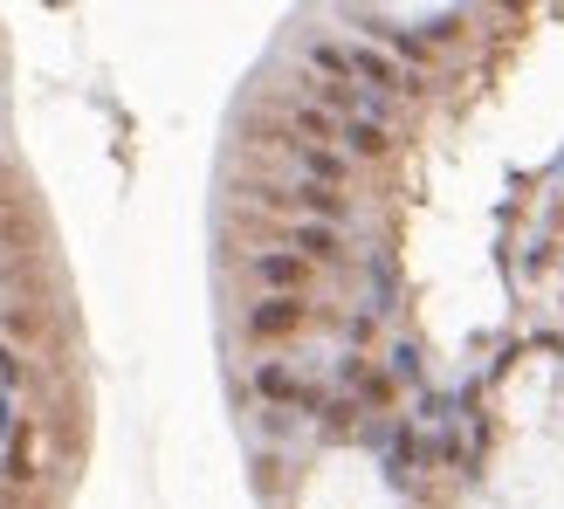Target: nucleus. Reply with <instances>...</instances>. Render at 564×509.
<instances>
[{
    "label": "nucleus",
    "mask_w": 564,
    "mask_h": 509,
    "mask_svg": "<svg viewBox=\"0 0 564 509\" xmlns=\"http://www.w3.org/2000/svg\"><path fill=\"white\" fill-rule=\"evenodd\" d=\"M310 63H317L330 83H351V90H365V97H406L413 90V76L392 63V55H379V48H365V42H310Z\"/></svg>",
    "instance_id": "f257e3e1"
},
{
    "label": "nucleus",
    "mask_w": 564,
    "mask_h": 509,
    "mask_svg": "<svg viewBox=\"0 0 564 509\" xmlns=\"http://www.w3.org/2000/svg\"><path fill=\"white\" fill-rule=\"evenodd\" d=\"M303 324H310V303L303 296H269V303L248 310V331H256V337H290Z\"/></svg>",
    "instance_id": "f03ea898"
},
{
    "label": "nucleus",
    "mask_w": 564,
    "mask_h": 509,
    "mask_svg": "<svg viewBox=\"0 0 564 509\" xmlns=\"http://www.w3.org/2000/svg\"><path fill=\"white\" fill-rule=\"evenodd\" d=\"M248 269H256V282H269L275 296H290V290H303V282L317 275V269L303 262V254H256V262H248Z\"/></svg>",
    "instance_id": "7ed1b4c3"
}]
</instances>
